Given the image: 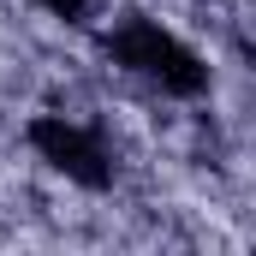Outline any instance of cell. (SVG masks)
<instances>
[{
    "instance_id": "obj_1",
    "label": "cell",
    "mask_w": 256,
    "mask_h": 256,
    "mask_svg": "<svg viewBox=\"0 0 256 256\" xmlns=\"http://www.w3.org/2000/svg\"><path fill=\"white\" fill-rule=\"evenodd\" d=\"M102 54L120 66V72L155 84V90H167V96H185V102L208 90L202 54H196L185 36H173L161 18H149V12H126L114 30H102Z\"/></svg>"
},
{
    "instance_id": "obj_3",
    "label": "cell",
    "mask_w": 256,
    "mask_h": 256,
    "mask_svg": "<svg viewBox=\"0 0 256 256\" xmlns=\"http://www.w3.org/2000/svg\"><path fill=\"white\" fill-rule=\"evenodd\" d=\"M36 6H42V12H48V18H60V24H84V18H90V6H96V0H36Z\"/></svg>"
},
{
    "instance_id": "obj_2",
    "label": "cell",
    "mask_w": 256,
    "mask_h": 256,
    "mask_svg": "<svg viewBox=\"0 0 256 256\" xmlns=\"http://www.w3.org/2000/svg\"><path fill=\"white\" fill-rule=\"evenodd\" d=\"M24 137H30V149H36L60 179L84 185V191H108V185H114V149L102 143L96 126L66 120V114H36Z\"/></svg>"
}]
</instances>
